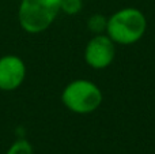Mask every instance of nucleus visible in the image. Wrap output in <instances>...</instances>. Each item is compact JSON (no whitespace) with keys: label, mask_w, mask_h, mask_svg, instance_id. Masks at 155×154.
I'll return each mask as SVG.
<instances>
[{"label":"nucleus","mask_w":155,"mask_h":154,"mask_svg":"<svg viewBox=\"0 0 155 154\" xmlns=\"http://www.w3.org/2000/svg\"><path fill=\"white\" fill-rule=\"evenodd\" d=\"M116 49L109 35L98 34L88 41L84 51V59L90 67L102 70L112 64Z\"/></svg>","instance_id":"4"},{"label":"nucleus","mask_w":155,"mask_h":154,"mask_svg":"<svg viewBox=\"0 0 155 154\" xmlns=\"http://www.w3.org/2000/svg\"><path fill=\"white\" fill-rule=\"evenodd\" d=\"M106 25H107V21L105 16L99 15V14H95L93 15L87 22V27L90 32L95 33V34H101L105 29H106Z\"/></svg>","instance_id":"6"},{"label":"nucleus","mask_w":155,"mask_h":154,"mask_svg":"<svg viewBox=\"0 0 155 154\" xmlns=\"http://www.w3.org/2000/svg\"><path fill=\"white\" fill-rule=\"evenodd\" d=\"M147 29L146 16L136 8H124L107 19L106 32L113 42L131 45L143 37Z\"/></svg>","instance_id":"1"},{"label":"nucleus","mask_w":155,"mask_h":154,"mask_svg":"<svg viewBox=\"0 0 155 154\" xmlns=\"http://www.w3.org/2000/svg\"><path fill=\"white\" fill-rule=\"evenodd\" d=\"M82 10V0H61L60 11H64L68 15H75Z\"/></svg>","instance_id":"8"},{"label":"nucleus","mask_w":155,"mask_h":154,"mask_svg":"<svg viewBox=\"0 0 155 154\" xmlns=\"http://www.w3.org/2000/svg\"><path fill=\"white\" fill-rule=\"evenodd\" d=\"M61 101L74 113L87 115L101 105L102 93L95 83L86 79H78L65 86Z\"/></svg>","instance_id":"3"},{"label":"nucleus","mask_w":155,"mask_h":154,"mask_svg":"<svg viewBox=\"0 0 155 154\" xmlns=\"http://www.w3.org/2000/svg\"><path fill=\"white\" fill-rule=\"evenodd\" d=\"M5 154H33V146L26 139H18L11 145Z\"/></svg>","instance_id":"7"},{"label":"nucleus","mask_w":155,"mask_h":154,"mask_svg":"<svg viewBox=\"0 0 155 154\" xmlns=\"http://www.w3.org/2000/svg\"><path fill=\"white\" fill-rule=\"evenodd\" d=\"M61 0H22L18 18L21 27L30 34L46 30L60 12Z\"/></svg>","instance_id":"2"},{"label":"nucleus","mask_w":155,"mask_h":154,"mask_svg":"<svg viewBox=\"0 0 155 154\" xmlns=\"http://www.w3.org/2000/svg\"><path fill=\"white\" fill-rule=\"evenodd\" d=\"M26 78L25 62L16 55H4L0 57V90H16Z\"/></svg>","instance_id":"5"}]
</instances>
